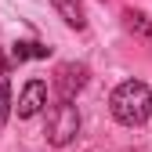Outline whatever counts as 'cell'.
<instances>
[{
	"mask_svg": "<svg viewBox=\"0 0 152 152\" xmlns=\"http://www.w3.org/2000/svg\"><path fill=\"white\" fill-rule=\"evenodd\" d=\"M109 109H112V116H116V123H123V127H141L148 120V112H152V91L141 80H123L116 91H112Z\"/></svg>",
	"mask_w": 152,
	"mask_h": 152,
	"instance_id": "1",
	"label": "cell"
},
{
	"mask_svg": "<svg viewBox=\"0 0 152 152\" xmlns=\"http://www.w3.org/2000/svg\"><path fill=\"white\" fill-rule=\"evenodd\" d=\"M80 134V112H76L72 102H54L47 109V141L54 148H65L76 141Z\"/></svg>",
	"mask_w": 152,
	"mask_h": 152,
	"instance_id": "2",
	"label": "cell"
},
{
	"mask_svg": "<svg viewBox=\"0 0 152 152\" xmlns=\"http://www.w3.org/2000/svg\"><path fill=\"white\" fill-rule=\"evenodd\" d=\"M87 76L91 69L83 62H62L54 69V91H58V102H72L76 94L87 87Z\"/></svg>",
	"mask_w": 152,
	"mask_h": 152,
	"instance_id": "3",
	"label": "cell"
},
{
	"mask_svg": "<svg viewBox=\"0 0 152 152\" xmlns=\"http://www.w3.org/2000/svg\"><path fill=\"white\" fill-rule=\"evenodd\" d=\"M47 105V83L44 80H29L22 87V94H18V120H33L40 116Z\"/></svg>",
	"mask_w": 152,
	"mask_h": 152,
	"instance_id": "4",
	"label": "cell"
},
{
	"mask_svg": "<svg viewBox=\"0 0 152 152\" xmlns=\"http://www.w3.org/2000/svg\"><path fill=\"white\" fill-rule=\"evenodd\" d=\"M51 4H54V11L62 15V22L69 29H83L87 26V15H83V4H80V0H51Z\"/></svg>",
	"mask_w": 152,
	"mask_h": 152,
	"instance_id": "5",
	"label": "cell"
},
{
	"mask_svg": "<svg viewBox=\"0 0 152 152\" xmlns=\"http://www.w3.org/2000/svg\"><path fill=\"white\" fill-rule=\"evenodd\" d=\"M47 54H51V47L40 44V40H18V44L11 47V62L22 65V62H29V58H47Z\"/></svg>",
	"mask_w": 152,
	"mask_h": 152,
	"instance_id": "6",
	"label": "cell"
},
{
	"mask_svg": "<svg viewBox=\"0 0 152 152\" xmlns=\"http://www.w3.org/2000/svg\"><path fill=\"white\" fill-rule=\"evenodd\" d=\"M123 26H127L130 33L148 36V40H152V18H148L145 11H138V7H127V11H123Z\"/></svg>",
	"mask_w": 152,
	"mask_h": 152,
	"instance_id": "7",
	"label": "cell"
},
{
	"mask_svg": "<svg viewBox=\"0 0 152 152\" xmlns=\"http://www.w3.org/2000/svg\"><path fill=\"white\" fill-rule=\"evenodd\" d=\"M7 116H11V87H7V80H0V130H4Z\"/></svg>",
	"mask_w": 152,
	"mask_h": 152,
	"instance_id": "8",
	"label": "cell"
},
{
	"mask_svg": "<svg viewBox=\"0 0 152 152\" xmlns=\"http://www.w3.org/2000/svg\"><path fill=\"white\" fill-rule=\"evenodd\" d=\"M4 72H7V58H4V51H0V80H4Z\"/></svg>",
	"mask_w": 152,
	"mask_h": 152,
	"instance_id": "9",
	"label": "cell"
}]
</instances>
